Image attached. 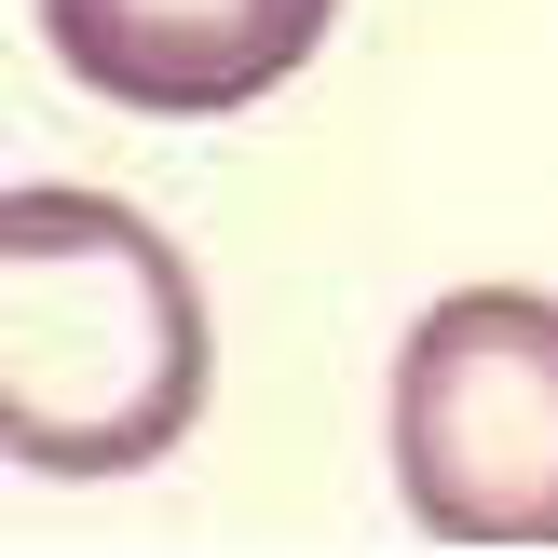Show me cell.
I'll use <instances>...</instances> for the list:
<instances>
[{
    "label": "cell",
    "instance_id": "cell-1",
    "mask_svg": "<svg viewBox=\"0 0 558 558\" xmlns=\"http://www.w3.org/2000/svg\"><path fill=\"white\" fill-rule=\"evenodd\" d=\"M205 423V287L109 191L0 205V450L27 477H136Z\"/></svg>",
    "mask_w": 558,
    "mask_h": 558
},
{
    "label": "cell",
    "instance_id": "cell-2",
    "mask_svg": "<svg viewBox=\"0 0 558 558\" xmlns=\"http://www.w3.org/2000/svg\"><path fill=\"white\" fill-rule=\"evenodd\" d=\"M396 490L436 545H558V300L450 287L396 341Z\"/></svg>",
    "mask_w": 558,
    "mask_h": 558
},
{
    "label": "cell",
    "instance_id": "cell-3",
    "mask_svg": "<svg viewBox=\"0 0 558 558\" xmlns=\"http://www.w3.org/2000/svg\"><path fill=\"white\" fill-rule=\"evenodd\" d=\"M341 0H41V41L69 54V82H96L109 109L150 123H205L245 109L327 41Z\"/></svg>",
    "mask_w": 558,
    "mask_h": 558
}]
</instances>
